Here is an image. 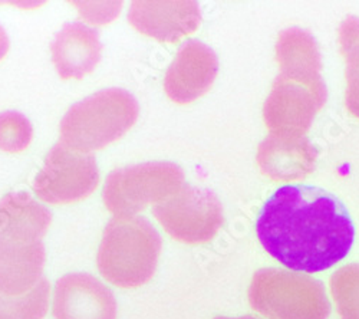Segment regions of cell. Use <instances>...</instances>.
I'll return each instance as SVG.
<instances>
[{"mask_svg":"<svg viewBox=\"0 0 359 319\" xmlns=\"http://www.w3.org/2000/svg\"><path fill=\"white\" fill-rule=\"evenodd\" d=\"M267 253L297 272L332 268L351 250L355 229L342 203L319 187L286 184L269 198L256 223Z\"/></svg>","mask_w":359,"mask_h":319,"instance_id":"1","label":"cell"},{"mask_svg":"<svg viewBox=\"0 0 359 319\" xmlns=\"http://www.w3.org/2000/svg\"><path fill=\"white\" fill-rule=\"evenodd\" d=\"M161 238L140 216H115L107 224L98 249L100 273L119 287H137L153 278L161 253Z\"/></svg>","mask_w":359,"mask_h":319,"instance_id":"2","label":"cell"},{"mask_svg":"<svg viewBox=\"0 0 359 319\" xmlns=\"http://www.w3.org/2000/svg\"><path fill=\"white\" fill-rule=\"evenodd\" d=\"M138 101L121 88L101 90L74 104L59 125L61 142L86 153L101 150L121 138L137 121Z\"/></svg>","mask_w":359,"mask_h":319,"instance_id":"3","label":"cell"},{"mask_svg":"<svg viewBox=\"0 0 359 319\" xmlns=\"http://www.w3.org/2000/svg\"><path fill=\"white\" fill-rule=\"evenodd\" d=\"M252 308L271 319H326L331 312L323 285L301 273L260 269L249 287Z\"/></svg>","mask_w":359,"mask_h":319,"instance_id":"4","label":"cell"},{"mask_svg":"<svg viewBox=\"0 0 359 319\" xmlns=\"http://www.w3.org/2000/svg\"><path fill=\"white\" fill-rule=\"evenodd\" d=\"M186 186L183 168L170 161H148L108 174L102 198L115 216H134L148 205L170 198Z\"/></svg>","mask_w":359,"mask_h":319,"instance_id":"5","label":"cell"},{"mask_svg":"<svg viewBox=\"0 0 359 319\" xmlns=\"http://www.w3.org/2000/svg\"><path fill=\"white\" fill-rule=\"evenodd\" d=\"M153 213L171 238L189 245L212 240L224 220L222 203L213 191L187 184L156 205Z\"/></svg>","mask_w":359,"mask_h":319,"instance_id":"6","label":"cell"},{"mask_svg":"<svg viewBox=\"0 0 359 319\" xmlns=\"http://www.w3.org/2000/svg\"><path fill=\"white\" fill-rule=\"evenodd\" d=\"M100 183V170L93 154L75 151L61 141L45 157L34 180V191L52 205L83 200Z\"/></svg>","mask_w":359,"mask_h":319,"instance_id":"7","label":"cell"},{"mask_svg":"<svg viewBox=\"0 0 359 319\" xmlns=\"http://www.w3.org/2000/svg\"><path fill=\"white\" fill-rule=\"evenodd\" d=\"M325 102L326 88L278 75L263 107L264 123L271 133L305 135Z\"/></svg>","mask_w":359,"mask_h":319,"instance_id":"8","label":"cell"},{"mask_svg":"<svg viewBox=\"0 0 359 319\" xmlns=\"http://www.w3.org/2000/svg\"><path fill=\"white\" fill-rule=\"evenodd\" d=\"M219 72L216 52L197 39L180 46L164 78L167 97L177 104H189L204 95Z\"/></svg>","mask_w":359,"mask_h":319,"instance_id":"9","label":"cell"},{"mask_svg":"<svg viewBox=\"0 0 359 319\" xmlns=\"http://www.w3.org/2000/svg\"><path fill=\"white\" fill-rule=\"evenodd\" d=\"M128 22L142 35L172 43L197 31L201 12L194 0H134Z\"/></svg>","mask_w":359,"mask_h":319,"instance_id":"10","label":"cell"},{"mask_svg":"<svg viewBox=\"0 0 359 319\" xmlns=\"http://www.w3.org/2000/svg\"><path fill=\"white\" fill-rule=\"evenodd\" d=\"M56 319H116V301L111 289L88 273H69L55 285Z\"/></svg>","mask_w":359,"mask_h":319,"instance_id":"11","label":"cell"},{"mask_svg":"<svg viewBox=\"0 0 359 319\" xmlns=\"http://www.w3.org/2000/svg\"><path fill=\"white\" fill-rule=\"evenodd\" d=\"M316 158L318 151L305 135L271 133L257 151L262 172L278 182L306 177L315 170Z\"/></svg>","mask_w":359,"mask_h":319,"instance_id":"12","label":"cell"},{"mask_svg":"<svg viewBox=\"0 0 359 319\" xmlns=\"http://www.w3.org/2000/svg\"><path fill=\"white\" fill-rule=\"evenodd\" d=\"M50 50L53 65L61 78L81 79L98 65L102 43L97 29L82 22H69L56 34Z\"/></svg>","mask_w":359,"mask_h":319,"instance_id":"13","label":"cell"},{"mask_svg":"<svg viewBox=\"0 0 359 319\" xmlns=\"http://www.w3.org/2000/svg\"><path fill=\"white\" fill-rule=\"evenodd\" d=\"M45 266V246L0 235V292L23 295L41 282Z\"/></svg>","mask_w":359,"mask_h":319,"instance_id":"14","label":"cell"},{"mask_svg":"<svg viewBox=\"0 0 359 319\" xmlns=\"http://www.w3.org/2000/svg\"><path fill=\"white\" fill-rule=\"evenodd\" d=\"M276 57L279 75L305 82L316 88H326L322 79V60L316 39L305 29L289 27L279 34Z\"/></svg>","mask_w":359,"mask_h":319,"instance_id":"15","label":"cell"},{"mask_svg":"<svg viewBox=\"0 0 359 319\" xmlns=\"http://www.w3.org/2000/svg\"><path fill=\"white\" fill-rule=\"evenodd\" d=\"M52 213L25 191L0 198V235L5 238L39 242L46 235Z\"/></svg>","mask_w":359,"mask_h":319,"instance_id":"16","label":"cell"},{"mask_svg":"<svg viewBox=\"0 0 359 319\" xmlns=\"http://www.w3.org/2000/svg\"><path fill=\"white\" fill-rule=\"evenodd\" d=\"M339 43L346 62V107L359 118V18L348 16L342 22Z\"/></svg>","mask_w":359,"mask_h":319,"instance_id":"17","label":"cell"},{"mask_svg":"<svg viewBox=\"0 0 359 319\" xmlns=\"http://www.w3.org/2000/svg\"><path fill=\"white\" fill-rule=\"evenodd\" d=\"M49 282H41L23 295L11 297L0 292V319H43L49 308Z\"/></svg>","mask_w":359,"mask_h":319,"instance_id":"18","label":"cell"},{"mask_svg":"<svg viewBox=\"0 0 359 319\" xmlns=\"http://www.w3.org/2000/svg\"><path fill=\"white\" fill-rule=\"evenodd\" d=\"M331 291L342 319H359V265H348L331 278Z\"/></svg>","mask_w":359,"mask_h":319,"instance_id":"19","label":"cell"},{"mask_svg":"<svg viewBox=\"0 0 359 319\" xmlns=\"http://www.w3.org/2000/svg\"><path fill=\"white\" fill-rule=\"evenodd\" d=\"M34 128L23 114L18 111L0 112V150L20 153L31 144Z\"/></svg>","mask_w":359,"mask_h":319,"instance_id":"20","label":"cell"},{"mask_svg":"<svg viewBox=\"0 0 359 319\" xmlns=\"http://www.w3.org/2000/svg\"><path fill=\"white\" fill-rule=\"evenodd\" d=\"M9 46H11V42H9L8 34L4 29V26L0 25V61H2L4 57L6 56V53L9 50Z\"/></svg>","mask_w":359,"mask_h":319,"instance_id":"21","label":"cell"},{"mask_svg":"<svg viewBox=\"0 0 359 319\" xmlns=\"http://www.w3.org/2000/svg\"><path fill=\"white\" fill-rule=\"evenodd\" d=\"M216 319H257L253 316H243V318H216Z\"/></svg>","mask_w":359,"mask_h":319,"instance_id":"22","label":"cell"}]
</instances>
